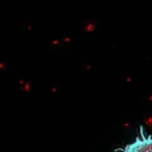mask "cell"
<instances>
[{"mask_svg": "<svg viewBox=\"0 0 152 152\" xmlns=\"http://www.w3.org/2000/svg\"><path fill=\"white\" fill-rule=\"evenodd\" d=\"M61 40H63V43H71V37H64Z\"/></svg>", "mask_w": 152, "mask_h": 152, "instance_id": "obj_5", "label": "cell"}, {"mask_svg": "<svg viewBox=\"0 0 152 152\" xmlns=\"http://www.w3.org/2000/svg\"><path fill=\"white\" fill-rule=\"evenodd\" d=\"M5 68H7L5 63H3V61H1V63H0V69H5Z\"/></svg>", "mask_w": 152, "mask_h": 152, "instance_id": "obj_6", "label": "cell"}, {"mask_svg": "<svg viewBox=\"0 0 152 152\" xmlns=\"http://www.w3.org/2000/svg\"><path fill=\"white\" fill-rule=\"evenodd\" d=\"M19 86H20L21 91L26 92V94L32 91V84H31V81H28V80H19Z\"/></svg>", "mask_w": 152, "mask_h": 152, "instance_id": "obj_2", "label": "cell"}, {"mask_svg": "<svg viewBox=\"0 0 152 152\" xmlns=\"http://www.w3.org/2000/svg\"><path fill=\"white\" fill-rule=\"evenodd\" d=\"M148 102H151V103H152V94L148 95Z\"/></svg>", "mask_w": 152, "mask_h": 152, "instance_id": "obj_7", "label": "cell"}, {"mask_svg": "<svg viewBox=\"0 0 152 152\" xmlns=\"http://www.w3.org/2000/svg\"><path fill=\"white\" fill-rule=\"evenodd\" d=\"M144 124H145V127H147L148 129H151L152 131V115L145 116L144 118Z\"/></svg>", "mask_w": 152, "mask_h": 152, "instance_id": "obj_3", "label": "cell"}, {"mask_svg": "<svg viewBox=\"0 0 152 152\" xmlns=\"http://www.w3.org/2000/svg\"><path fill=\"white\" fill-rule=\"evenodd\" d=\"M96 28H97V26H96V23H95V21H91V20L84 21L83 31L86 32V34H92V32L96 31Z\"/></svg>", "mask_w": 152, "mask_h": 152, "instance_id": "obj_1", "label": "cell"}, {"mask_svg": "<svg viewBox=\"0 0 152 152\" xmlns=\"http://www.w3.org/2000/svg\"><path fill=\"white\" fill-rule=\"evenodd\" d=\"M61 43H63V40L61 39H53L52 42H51V44L52 45H59V44H61Z\"/></svg>", "mask_w": 152, "mask_h": 152, "instance_id": "obj_4", "label": "cell"}]
</instances>
